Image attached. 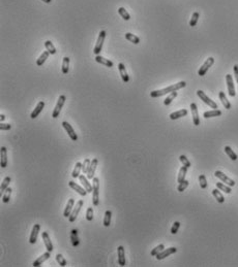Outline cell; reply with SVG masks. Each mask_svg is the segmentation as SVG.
<instances>
[{
	"instance_id": "6da1fadb",
	"label": "cell",
	"mask_w": 238,
	"mask_h": 267,
	"mask_svg": "<svg viewBox=\"0 0 238 267\" xmlns=\"http://www.w3.org/2000/svg\"><path fill=\"white\" fill-rule=\"evenodd\" d=\"M185 86H186V83H185L184 80H181V82H179L177 84H174V85H171V86H169V87H167L165 89H162V90L152 91V92H150V96L152 98L161 97V96H164V95H166V94H168V93H172V92H174V91L180 90V89L184 88Z\"/></svg>"
},
{
	"instance_id": "7a4b0ae2",
	"label": "cell",
	"mask_w": 238,
	"mask_h": 267,
	"mask_svg": "<svg viewBox=\"0 0 238 267\" xmlns=\"http://www.w3.org/2000/svg\"><path fill=\"white\" fill-rule=\"evenodd\" d=\"M93 191H92V202L93 205L98 206L99 203V180L98 177H93Z\"/></svg>"
},
{
	"instance_id": "3957f363",
	"label": "cell",
	"mask_w": 238,
	"mask_h": 267,
	"mask_svg": "<svg viewBox=\"0 0 238 267\" xmlns=\"http://www.w3.org/2000/svg\"><path fill=\"white\" fill-rule=\"evenodd\" d=\"M197 95L199 96V98H200L201 100H202V101L204 102V103H206L208 106H210L211 108H213V109H218V104H216L213 100H211V99L209 98L208 96L206 95V94L204 93L202 90H198V91H197Z\"/></svg>"
},
{
	"instance_id": "277c9868",
	"label": "cell",
	"mask_w": 238,
	"mask_h": 267,
	"mask_svg": "<svg viewBox=\"0 0 238 267\" xmlns=\"http://www.w3.org/2000/svg\"><path fill=\"white\" fill-rule=\"evenodd\" d=\"M105 38H106V31L103 30V31H101V32H99L98 41H96L95 46H94V49H93V53H94L95 55H98L99 53H101V49H103V44H104Z\"/></svg>"
},
{
	"instance_id": "5b68a950",
	"label": "cell",
	"mask_w": 238,
	"mask_h": 267,
	"mask_svg": "<svg viewBox=\"0 0 238 267\" xmlns=\"http://www.w3.org/2000/svg\"><path fill=\"white\" fill-rule=\"evenodd\" d=\"M65 100H66V97H65L64 95L59 96L58 100H57V103H56V106H55L53 114H52V118L56 119V118L59 117V114H60V111H61V108H62V106H63Z\"/></svg>"
},
{
	"instance_id": "8992f818",
	"label": "cell",
	"mask_w": 238,
	"mask_h": 267,
	"mask_svg": "<svg viewBox=\"0 0 238 267\" xmlns=\"http://www.w3.org/2000/svg\"><path fill=\"white\" fill-rule=\"evenodd\" d=\"M213 63H214V59L212 58V57H209V58L203 63L202 66L200 67V69H199V71H198V74L200 75V77H204V75L206 74V72L208 71L209 68L213 65Z\"/></svg>"
},
{
	"instance_id": "52a82bcc",
	"label": "cell",
	"mask_w": 238,
	"mask_h": 267,
	"mask_svg": "<svg viewBox=\"0 0 238 267\" xmlns=\"http://www.w3.org/2000/svg\"><path fill=\"white\" fill-rule=\"evenodd\" d=\"M83 203H84L83 202V200H79L77 203H76V206L74 207V209H73L70 216L69 217V221L70 222V223H73V222L76 221V219H77L78 214H79L81 208H82V206H83Z\"/></svg>"
},
{
	"instance_id": "ba28073f",
	"label": "cell",
	"mask_w": 238,
	"mask_h": 267,
	"mask_svg": "<svg viewBox=\"0 0 238 267\" xmlns=\"http://www.w3.org/2000/svg\"><path fill=\"white\" fill-rule=\"evenodd\" d=\"M214 175H215L218 179H219L222 180L223 183H225V184H227L228 186H230V187H234L235 186V182L233 180H231L230 177L227 176L226 174H224L222 171H219V170H216L215 172H214Z\"/></svg>"
},
{
	"instance_id": "9c48e42d",
	"label": "cell",
	"mask_w": 238,
	"mask_h": 267,
	"mask_svg": "<svg viewBox=\"0 0 238 267\" xmlns=\"http://www.w3.org/2000/svg\"><path fill=\"white\" fill-rule=\"evenodd\" d=\"M62 126H63V128L65 129V131L67 132V134H69V136L70 137V139L74 140V141H76V140L78 139V135H77V133L75 132L74 128L70 126L69 123H67V122H65V121H64V122H62Z\"/></svg>"
},
{
	"instance_id": "30bf717a",
	"label": "cell",
	"mask_w": 238,
	"mask_h": 267,
	"mask_svg": "<svg viewBox=\"0 0 238 267\" xmlns=\"http://www.w3.org/2000/svg\"><path fill=\"white\" fill-rule=\"evenodd\" d=\"M226 82H227V87H228L229 95L231 96V97H234L236 92H235V87H234V84H233V77H232L231 74L226 75Z\"/></svg>"
},
{
	"instance_id": "8fae6325",
	"label": "cell",
	"mask_w": 238,
	"mask_h": 267,
	"mask_svg": "<svg viewBox=\"0 0 238 267\" xmlns=\"http://www.w3.org/2000/svg\"><path fill=\"white\" fill-rule=\"evenodd\" d=\"M176 252H177V248L174 247L166 248V250H163L161 253L156 255V259H158V260H163V259H165L166 257H168V256L172 255V254H174Z\"/></svg>"
},
{
	"instance_id": "7c38bea8",
	"label": "cell",
	"mask_w": 238,
	"mask_h": 267,
	"mask_svg": "<svg viewBox=\"0 0 238 267\" xmlns=\"http://www.w3.org/2000/svg\"><path fill=\"white\" fill-rule=\"evenodd\" d=\"M190 111H192V116H193L194 125H196V126H199V125H200V118H199V114H198L197 104H196V103H192V104H190Z\"/></svg>"
},
{
	"instance_id": "4fadbf2b",
	"label": "cell",
	"mask_w": 238,
	"mask_h": 267,
	"mask_svg": "<svg viewBox=\"0 0 238 267\" xmlns=\"http://www.w3.org/2000/svg\"><path fill=\"white\" fill-rule=\"evenodd\" d=\"M40 230H41L40 224H35L34 226H33L32 231H31V234H30V238H29V242L31 243V245H34V243L36 242V239H37V235H38Z\"/></svg>"
},
{
	"instance_id": "5bb4252c",
	"label": "cell",
	"mask_w": 238,
	"mask_h": 267,
	"mask_svg": "<svg viewBox=\"0 0 238 267\" xmlns=\"http://www.w3.org/2000/svg\"><path fill=\"white\" fill-rule=\"evenodd\" d=\"M69 186L70 188H72V189H74L76 192L78 193V194H80L81 196H83V197H84V196H86V194H87V191H86V189L85 188H82V187H80L79 185L78 184H76L75 182H73V180H70V182H69Z\"/></svg>"
},
{
	"instance_id": "9a60e30c",
	"label": "cell",
	"mask_w": 238,
	"mask_h": 267,
	"mask_svg": "<svg viewBox=\"0 0 238 267\" xmlns=\"http://www.w3.org/2000/svg\"><path fill=\"white\" fill-rule=\"evenodd\" d=\"M98 160L96 158H94L92 161H91L89 170H88V172H87L88 180H93V177H94V173H95V170H96V167H98Z\"/></svg>"
},
{
	"instance_id": "2e32d148",
	"label": "cell",
	"mask_w": 238,
	"mask_h": 267,
	"mask_svg": "<svg viewBox=\"0 0 238 267\" xmlns=\"http://www.w3.org/2000/svg\"><path fill=\"white\" fill-rule=\"evenodd\" d=\"M80 179V182L82 183V185L84 186V188L86 189V191H87L88 193H92L93 191V186L90 185V183L88 182V177H86L84 174H81L79 176Z\"/></svg>"
},
{
	"instance_id": "e0dca14e",
	"label": "cell",
	"mask_w": 238,
	"mask_h": 267,
	"mask_svg": "<svg viewBox=\"0 0 238 267\" xmlns=\"http://www.w3.org/2000/svg\"><path fill=\"white\" fill-rule=\"evenodd\" d=\"M44 107H45V102H44V101H40V102H38L37 105L35 106L34 111L31 112V115H30L31 119H35V118H37L38 115H40L41 112L43 111Z\"/></svg>"
},
{
	"instance_id": "ac0fdd59",
	"label": "cell",
	"mask_w": 238,
	"mask_h": 267,
	"mask_svg": "<svg viewBox=\"0 0 238 267\" xmlns=\"http://www.w3.org/2000/svg\"><path fill=\"white\" fill-rule=\"evenodd\" d=\"M117 254H118V264L120 266L125 265V252L124 248L122 245H119L117 248Z\"/></svg>"
},
{
	"instance_id": "d6986e66",
	"label": "cell",
	"mask_w": 238,
	"mask_h": 267,
	"mask_svg": "<svg viewBox=\"0 0 238 267\" xmlns=\"http://www.w3.org/2000/svg\"><path fill=\"white\" fill-rule=\"evenodd\" d=\"M0 163H1L2 168H5L7 166V150L5 146H1V153H0Z\"/></svg>"
},
{
	"instance_id": "ffe728a7",
	"label": "cell",
	"mask_w": 238,
	"mask_h": 267,
	"mask_svg": "<svg viewBox=\"0 0 238 267\" xmlns=\"http://www.w3.org/2000/svg\"><path fill=\"white\" fill-rule=\"evenodd\" d=\"M50 253H51V252H49V251H48V252H46L45 254H43V255H41V257H38V258L34 261V262H33L32 265L34 266V267L41 266V264L45 262V261H47V260H48V259L50 258V256H51V255H50Z\"/></svg>"
},
{
	"instance_id": "44dd1931",
	"label": "cell",
	"mask_w": 238,
	"mask_h": 267,
	"mask_svg": "<svg viewBox=\"0 0 238 267\" xmlns=\"http://www.w3.org/2000/svg\"><path fill=\"white\" fill-rule=\"evenodd\" d=\"M43 240L44 242H45V245H46V248L47 251H49V252H53V245H52V241L51 239H50V236L48 234V232H43Z\"/></svg>"
},
{
	"instance_id": "7402d4cb",
	"label": "cell",
	"mask_w": 238,
	"mask_h": 267,
	"mask_svg": "<svg viewBox=\"0 0 238 267\" xmlns=\"http://www.w3.org/2000/svg\"><path fill=\"white\" fill-rule=\"evenodd\" d=\"M74 205H75V200L73 199V198H70V199L67 201V204H66V206H65V209L63 211V216L65 217V218H69V217L70 216L73 209H74L73 208L74 207Z\"/></svg>"
},
{
	"instance_id": "603a6c76",
	"label": "cell",
	"mask_w": 238,
	"mask_h": 267,
	"mask_svg": "<svg viewBox=\"0 0 238 267\" xmlns=\"http://www.w3.org/2000/svg\"><path fill=\"white\" fill-rule=\"evenodd\" d=\"M118 69H119V73L121 75V78L124 83H129L130 80V77L126 72V69H125V66L123 63H119L118 64Z\"/></svg>"
},
{
	"instance_id": "cb8c5ba5",
	"label": "cell",
	"mask_w": 238,
	"mask_h": 267,
	"mask_svg": "<svg viewBox=\"0 0 238 267\" xmlns=\"http://www.w3.org/2000/svg\"><path fill=\"white\" fill-rule=\"evenodd\" d=\"M95 61L98 62V63L103 64V65H105V66H107V67H113V65H114L112 61H110L109 59H106V58H104V57L99 56V55H96Z\"/></svg>"
},
{
	"instance_id": "d4e9b609",
	"label": "cell",
	"mask_w": 238,
	"mask_h": 267,
	"mask_svg": "<svg viewBox=\"0 0 238 267\" xmlns=\"http://www.w3.org/2000/svg\"><path fill=\"white\" fill-rule=\"evenodd\" d=\"M186 115H187L186 109H180V111L172 112V114L170 115V119H171V120H177V119H179V118L185 117Z\"/></svg>"
},
{
	"instance_id": "484cf974",
	"label": "cell",
	"mask_w": 238,
	"mask_h": 267,
	"mask_svg": "<svg viewBox=\"0 0 238 267\" xmlns=\"http://www.w3.org/2000/svg\"><path fill=\"white\" fill-rule=\"evenodd\" d=\"M70 239H72V245L74 247H78L79 245V237H78V230L77 229H73L72 232H70Z\"/></svg>"
},
{
	"instance_id": "4316f807",
	"label": "cell",
	"mask_w": 238,
	"mask_h": 267,
	"mask_svg": "<svg viewBox=\"0 0 238 267\" xmlns=\"http://www.w3.org/2000/svg\"><path fill=\"white\" fill-rule=\"evenodd\" d=\"M222 115V111L219 109H212V111H205L203 115V117L205 119H209V118H213V117H218Z\"/></svg>"
},
{
	"instance_id": "83f0119b",
	"label": "cell",
	"mask_w": 238,
	"mask_h": 267,
	"mask_svg": "<svg viewBox=\"0 0 238 267\" xmlns=\"http://www.w3.org/2000/svg\"><path fill=\"white\" fill-rule=\"evenodd\" d=\"M50 55H51V54H50L48 51L44 52V53L40 56V58L36 60V65H37V66H41V65H43L46 62V60L49 58Z\"/></svg>"
},
{
	"instance_id": "f1b7e54d",
	"label": "cell",
	"mask_w": 238,
	"mask_h": 267,
	"mask_svg": "<svg viewBox=\"0 0 238 267\" xmlns=\"http://www.w3.org/2000/svg\"><path fill=\"white\" fill-rule=\"evenodd\" d=\"M218 96H219V99H221L222 103H223V105L225 106V108H227V109L231 108V103H230L229 100L227 99L226 95H225V93L224 92H219L218 93Z\"/></svg>"
},
{
	"instance_id": "f546056e",
	"label": "cell",
	"mask_w": 238,
	"mask_h": 267,
	"mask_svg": "<svg viewBox=\"0 0 238 267\" xmlns=\"http://www.w3.org/2000/svg\"><path fill=\"white\" fill-rule=\"evenodd\" d=\"M186 172H187V167L186 166H182L181 168H180L179 173H178V177H177V182H178L179 184H180V183H182L185 180Z\"/></svg>"
},
{
	"instance_id": "4dcf8cb0",
	"label": "cell",
	"mask_w": 238,
	"mask_h": 267,
	"mask_svg": "<svg viewBox=\"0 0 238 267\" xmlns=\"http://www.w3.org/2000/svg\"><path fill=\"white\" fill-rule=\"evenodd\" d=\"M62 73L63 74H67L69 70V57H64L63 61H62Z\"/></svg>"
},
{
	"instance_id": "1f68e13d",
	"label": "cell",
	"mask_w": 238,
	"mask_h": 267,
	"mask_svg": "<svg viewBox=\"0 0 238 267\" xmlns=\"http://www.w3.org/2000/svg\"><path fill=\"white\" fill-rule=\"evenodd\" d=\"M81 170H82V163H80V162H77V163H76V165H75L74 170H73L72 176L74 177V179H77V177H79L80 176Z\"/></svg>"
},
{
	"instance_id": "d6a6232c",
	"label": "cell",
	"mask_w": 238,
	"mask_h": 267,
	"mask_svg": "<svg viewBox=\"0 0 238 267\" xmlns=\"http://www.w3.org/2000/svg\"><path fill=\"white\" fill-rule=\"evenodd\" d=\"M212 195L214 196V198L216 199L218 203H224L225 202V198L224 196L222 195V193L219 192V189H214L212 190Z\"/></svg>"
},
{
	"instance_id": "836d02e7",
	"label": "cell",
	"mask_w": 238,
	"mask_h": 267,
	"mask_svg": "<svg viewBox=\"0 0 238 267\" xmlns=\"http://www.w3.org/2000/svg\"><path fill=\"white\" fill-rule=\"evenodd\" d=\"M225 153L227 154V155L229 156V158L231 159V160H233V161H236L237 160V155L236 154L234 153V151L232 150L231 148H230V146H225Z\"/></svg>"
},
{
	"instance_id": "e575fe53",
	"label": "cell",
	"mask_w": 238,
	"mask_h": 267,
	"mask_svg": "<svg viewBox=\"0 0 238 267\" xmlns=\"http://www.w3.org/2000/svg\"><path fill=\"white\" fill-rule=\"evenodd\" d=\"M125 38H126L127 40H130V43H133L135 44H138L140 43V38L138 37V36H136L135 34H132V33H126V34H125Z\"/></svg>"
},
{
	"instance_id": "d590c367",
	"label": "cell",
	"mask_w": 238,
	"mask_h": 267,
	"mask_svg": "<svg viewBox=\"0 0 238 267\" xmlns=\"http://www.w3.org/2000/svg\"><path fill=\"white\" fill-rule=\"evenodd\" d=\"M111 218H112V211H106L105 213V218H104V225L105 227H109L111 224Z\"/></svg>"
},
{
	"instance_id": "8d00e7d4",
	"label": "cell",
	"mask_w": 238,
	"mask_h": 267,
	"mask_svg": "<svg viewBox=\"0 0 238 267\" xmlns=\"http://www.w3.org/2000/svg\"><path fill=\"white\" fill-rule=\"evenodd\" d=\"M216 188L219 189V190H222V191H224V192L227 193V194H230V193L232 192L231 187L228 186V185H227V186L224 185L223 183H216Z\"/></svg>"
},
{
	"instance_id": "74e56055",
	"label": "cell",
	"mask_w": 238,
	"mask_h": 267,
	"mask_svg": "<svg viewBox=\"0 0 238 267\" xmlns=\"http://www.w3.org/2000/svg\"><path fill=\"white\" fill-rule=\"evenodd\" d=\"M45 46H46L47 51H48L51 55L56 54V49H55V46H53V43H52L51 40H47L45 43Z\"/></svg>"
},
{
	"instance_id": "f35d334b",
	"label": "cell",
	"mask_w": 238,
	"mask_h": 267,
	"mask_svg": "<svg viewBox=\"0 0 238 267\" xmlns=\"http://www.w3.org/2000/svg\"><path fill=\"white\" fill-rule=\"evenodd\" d=\"M199 18H200V14H199L198 12H195L192 15V19H190V27H195L196 25H197V22L199 20Z\"/></svg>"
},
{
	"instance_id": "ab89813d",
	"label": "cell",
	"mask_w": 238,
	"mask_h": 267,
	"mask_svg": "<svg viewBox=\"0 0 238 267\" xmlns=\"http://www.w3.org/2000/svg\"><path fill=\"white\" fill-rule=\"evenodd\" d=\"M10 182H12V179H10L9 176H6L3 180V182H2V184H1V188H0V190H1V193H3L4 191L6 190L7 188H9Z\"/></svg>"
},
{
	"instance_id": "60d3db41",
	"label": "cell",
	"mask_w": 238,
	"mask_h": 267,
	"mask_svg": "<svg viewBox=\"0 0 238 267\" xmlns=\"http://www.w3.org/2000/svg\"><path fill=\"white\" fill-rule=\"evenodd\" d=\"M10 195H12V189H10V188H7V189L4 191L3 196H2V202L3 203L9 202L10 199Z\"/></svg>"
},
{
	"instance_id": "b9f144b4",
	"label": "cell",
	"mask_w": 238,
	"mask_h": 267,
	"mask_svg": "<svg viewBox=\"0 0 238 267\" xmlns=\"http://www.w3.org/2000/svg\"><path fill=\"white\" fill-rule=\"evenodd\" d=\"M176 96H177V91H174V92H172L168 96V97H167L164 100V104H165V105H169V104H171V102L173 101V99L176 98Z\"/></svg>"
},
{
	"instance_id": "7bdbcfd3",
	"label": "cell",
	"mask_w": 238,
	"mask_h": 267,
	"mask_svg": "<svg viewBox=\"0 0 238 267\" xmlns=\"http://www.w3.org/2000/svg\"><path fill=\"white\" fill-rule=\"evenodd\" d=\"M118 12H119V15L122 17V19H124L125 21H129L130 19V14L126 12V9H125L124 7H119V9H118Z\"/></svg>"
},
{
	"instance_id": "ee69618b",
	"label": "cell",
	"mask_w": 238,
	"mask_h": 267,
	"mask_svg": "<svg viewBox=\"0 0 238 267\" xmlns=\"http://www.w3.org/2000/svg\"><path fill=\"white\" fill-rule=\"evenodd\" d=\"M90 164H91V160L89 158H86L84 160V163H82V171L83 173H87L88 170H89V167H90Z\"/></svg>"
},
{
	"instance_id": "f6af8a7d",
	"label": "cell",
	"mask_w": 238,
	"mask_h": 267,
	"mask_svg": "<svg viewBox=\"0 0 238 267\" xmlns=\"http://www.w3.org/2000/svg\"><path fill=\"white\" fill-rule=\"evenodd\" d=\"M163 250H165V245H163V243H162V245H158V247H155L152 251H151V256H153V257H156V255L161 253Z\"/></svg>"
},
{
	"instance_id": "bcb514c9",
	"label": "cell",
	"mask_w": 238,
	"mask_h": 267,
	"mask_svg": "<svg viewBox=\"0 0 238 267\" xmlns=\"http://www.w3.org/2000/svg\"><path fill=\"white\" fill-rule=\"evenodd\" d=\"M199 183H200V187L202 189H206L207 188V180H206V176L204 174H201L199 176Z\"/></svg>"
},
{
	"instance_id": "7dc6e473",
	"label": "cell",
	"mask_w": 238,
	"mask_h": 267,
	"mask_svg": "<svg viewBox=\"0 0 238 267\" xmlns=\"http://www.w3.org/2000/svg\"><path fill=\"white\" fill-rule=\"evenodd\" d=\"M189 180H183V182L182 183H180V184L178 185V187H177V191H178V192H183V191L186 189L187 187H189Z\"/></svg>"
},
{
	"instance_id": "c3c4849f",
	"label": "cell",
	"mask_w": 238,
	"mask_h": 267,
	"mask_svg": "<svg viewBox=\"0 0 238 267\" xmlns=\"http://www.w3.org/2000/svg\"><path fill=\"white\" fill-rule=\"evenodd\" d=\"M56 261L59 263L60 266H65V265H66V260H65L64 257L61 255V254H57V255H56Z\"/></svg>"
},
{
	"instance_id": "681fc988",
	"label": "cell",
	"mask_w": 238,
	"mask_h": 267,
	"mask_svg": "<svg viewBox=\"0 0 238 267\" xmlns=\"http://www.w3.org/2000/svg\"><path fill=\"white\" fill-rule=\"evenodd\" d=\"M179 160H180V162H181L182 164H183V166H186L187 168H190V162L189 161V159H187L184 155L180 156L179 157Z\"/></svg>"
},
{
	"instance_id": "f907efd6",
	"label": "cell",
	"mask_w": 238,
	"mask_h": 267,
	"mask_svg": "<svg viewBox=\"0 0 238 267\" xmlns=\"http://www.w3.org/2000/svg\"><path fill=\"white\" fill-rule=\"evenodd\" d=\"M86 219L87 221H92L93 220V209L92 207H89L86 211Z\"/></svg>"
},
{
	"instance_id": "816d5d0a",
	"label": "cell",
	"mask_w": 238,
	"mask_h": 267,
	"mask_svg": "<svg viewBox=\"0 0 238 267\" xmlns=\"http://www.w3.org/2000/svg\"><path fill=\"white\" fill-rule=\"evenodd\" d=\"M179 227H180L179 222H175V223L173 224V226H172V228H171V233L172 234H176L177 232H178Z\"/></svg>"
},
{
	"instance_id": "f5cc1de1",
	"label": "cell",
	"mask_w": 238,
	"mask_h": 267,
	"mask_svg": "<svg viewBox=\"0 0 238 267\" xmlns=\"http://www.w3.org/2000/svg\"><path fill=\"white\" fill-rule=\"evenodd\" d=\"M0 129L3 130V131H6V130H10V129H12V125L1 123V124H0Z\"/></svg>"
},
{
	"instance_id": "db71d44e",
	"label": "cell",
	"mask_w": 238,
	"mask_h": 267,
	"mask_svg": "<svg viewBox=\"0 0 238 267\" xmlns=\"http://www.w3.org/2000/svg\"><path fill=\"white\" fill-rule=\"evenodd\" d=\"M233 70H234V74H235V80H236V82L238 83V65L237 64L234 65Z\"/></svg>"
},
{
	"instance_id": "11a10c76",
	"label": "cell",
	"mask_w": 238,
	"mask_h": 267,
	"mask_svg": "<svg viewBox=\"0 0 238 267\" xmlns=\"http://www.w3.org/2000/svg\"><path fill=\"white\" fill-rule=\"evenodd\" d=\"M4 120H5V116L4 115H1V116H0V121L2 122V121H4Z\"/></svg>"
},
{
	"instance_id": "9f6ffc18",
	"label": "cell",
	"mask_w": 238,
	"mask_h": 267,
	"mask_svg": "<svg viewBox=\"0 0 238 267\" xmlns=\"http://www.w3.org/2000/svg\"><path fill=\"white\" fill-rule=\"evenodd\" d=\"M41 1H44L45 3H50V2H51L52 0H41Z\"/></svg>"
}]
</instances>
